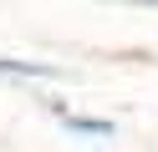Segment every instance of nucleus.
<instances>
[{"label":"nucleus","mask_w":158,"mask_h":152,"mask_svg":"<svg viewBox=\"0 0 158 152\" xmlns=\"http://www.w3.org/2000/svg\"><path fill=\"white\" fill-rule=\"evenodd\" d=\"M72 132H92V137H112V122H97V117H66Z\"/></svg>","instance_id":"f257e3e1"}]
</instances>
